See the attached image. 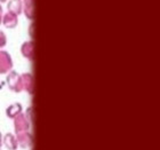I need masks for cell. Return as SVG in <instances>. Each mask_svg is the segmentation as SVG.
Segmentation results:
<instances>
[{
  "instance_id": "10",
  "label": "cell",
  "mask_w": 160,
  "mask_h": 150,
  "mask_svg": "<svg viewBox=\"0 0 160 150\" xmlns=\"http://www.w3.org/2000/svg\"><path fill=\"white\" fill-rule=\"evenodd\" d=\"M6 43H7L6 36H5V34H3L2 31L0 30V48L5 46V45H6Z\"/></svg>"
},
{
  "instance_id": "2",
  "label": "cell",
  "mask_w": 160,
  "mask_h": 150,
  "mask_svg": "<svg viewBox=\"0 0 160 150\" xmlns=\"http://www.w3.org/2000/svg\"><path fill=\"white\" fill-rule=\"evenodd\" d=\"M7 84L12 91L14 92H21L22 90V84H21V76L15 71H12L7 77Z\"/></svg>"
},
{
  "instance_id": "3",
  "label": "cell",
  "mask_w": 160,
  "mask_h": 150,
  "mask_svg": "<svg viewBox=\"0 0 160 150\" xmlns=\"http://www.w3.org/2000/svg\"><path fill=\"white\" fill-rule=\"evenodd\" d=\"M7 8H8V13L18 16L23 12L22 0H10L9 3H7Z\"/></svg>"
},
{
  "instance_id": "5",
  "label": "cell",
  "mask_w": 160,
  "mask_h": 150,
  "mask_svg": "<svg viewBox=\"0 0 160 150\" xmlns=\"http://www.w3.org/2000/svg\"><path fill=\"white\" fill-rule=\"evenodd\" d=\"M1 23H2L7 29H13V28H15L17 25L18 20H17L16 15L7 13L2 16V21H1Z\"/></svg>"
},
{
  "instance_id": "4",
  "label": "cell",
  "mask_w": 160,
  "mask_h": 150,
  "mask_svg": "<svg viewBox=\"0 0 160 150\" xmlns=\"http://www.w3.org/2000/svg\"><path fill=\"white\" fill-rule=\"evenodd\" d=\"M23 5V12L24 15L29 20H33L34 17V0H22Z\"/></svg>"
},
{
  "instance_id": "11",
  "label": "cell",
  "mask_w": 160,
  "mask_h": 150,
  "mask_svg": "<svg viewBox=\"0 0 160 150\" xmlns=\"http://www.w3.org/2000/svg\"><path fill=\"white\" fill-rule=\"evenodd\" d=\"M2 16H3L2 7H1V5H0V24H1V21H2Z\"/></svg>"
},
{
  "instance_id": "9",
  "label": "cell",
  "mask_w": 160,
  "mask_h": 150,
  "mask_svg": "<svg viewBox=\"0 0 160 150\" xmlns=\"http://www.w3.org/2000/svg\"><path fill=\"white\" fill-rule=\"evenodd\" d=\"M21 111H22V107H21V104L20 103H14L12 104L8 109L6 110V113L8 115V117H16L18 116L21 113Z\"/></svg>"
},
{
  "instance_id": "12",
  "label": "cell",
  "mask_w": 160,
  "mask_h": 150,
  "mask_svg": "<svg viewBox=\"0 0 160 150\" xmlns=\"http://www.w3.org/2000/svg\"><path fill=\"white\" fill-rule=\"evenodd\" d=\"M7 0H0V3H6Z\"/></svg>"
},
{
  "instance_id": "8",
  "label": "cell",
  "mask_w": 160,
  "mask_h": 150,
  "mask_svg": "<svg viewBox=\"0 0 160 150\" xmlns=\"http://www.w3.org/2000/svg\"><path fill=\"white\" fill-rule=\"evenodd\" d=\"M29 125H28L27 118L24 115L20 113L18 116H16V119H15V130L16 131H24L27 130Z\"/></svg>"
},
{
  "instance_id": "7",
  "label": "cell",
  "mask_w": 160,
  "mask_h": 150,
  "mask_svg": "<svg viewBox=\"0 0 160 150\" xmlns=\"http://www.w3.org/2000/svg\"><path fill=\"white\" fill-rule=\"evenodd\" d=\"M21 52H22V55L24 57H27L29 60L32 59V55H33V43L32 41H27L24 43L21 47Z\"/></svg>"
},
{
  "instance_id": "1",
  "label": "cell",
  "mask_w": 160,
  "mask_h": 150,
  "mask_svg": "<svg viewBox=\"0 0 160 150\" xmlns=\"http://www.w3.org/2000/svg\"><path fill=\"white\" fill-rule=\"evenodd\" d=\"M13 69V61L7 52L0 50V75L7 74Z\"/></svg>"
},
{
  "instance_id": "6",
  "label": "cell",
  "mask_w": 160,
  "mask_h": 150,
  "mask_svg": "<svg viewBox=\"0 0 160 150\" xmlns=\"http://www.w3.org/2000/svg\"><path fill=\"white\" fill-rule=\"evenodd\" d=\"M21 84L22 90H25L29 93H32V76L30 74H24L21 76Z\"/></svg>"
}]
</instances>
